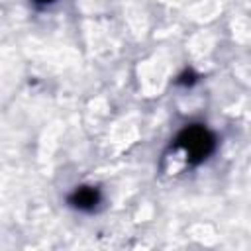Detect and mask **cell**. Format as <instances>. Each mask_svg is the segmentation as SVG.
Here are the masks:
<instances>
[{
	"label": "cell",
	"instance_id": "3957f363",
	"mask_svg": "<svg viewBox=\"0 0 251 251\" xmlns=\"http://www.w3.org/2000/svg\"><path fill=\"white\" fill-rule=\"evenodd\" d=\"M35 6H49V4H53L55 0H31Z\"/></svg>",
	"mask_w": 251,
	"mask_h": 251
},
{
	"label": "cell",
	"instance_id": "7a4b0ae2",
	"mask_svg": "<svg viewBox=\"0 0 251 251\" xmlns=\"http://www.w3.org/2000/svg\"><path fill=\"white\" fill-rule=\"evenodd\" d=\"M100 190L94 188V186H80L76 188L71 196H69V202L73 208L76 210H82V212H92L98 204H100Z\"/></svg>",
	"mask_w": 251,
	"mask_h": 251
},
{
	"label": "cell",
	"instance_id": "6da1fadb",
	"mask_svg": "<svg viewBox=\"0 0 251 251\" xmlns=\"http://www.w3.org/2000/svg\"><path fill=\"white\" fill-rule=\"evenodd\" d=\"M176 147L184 151L186 159L192 165H198L206 161L216 149V137L208 127L200 124H192V126H186L176 135Z\"/></svg>",
	"mask_w": 251,
	"mask_h": 251
}]
</instances>
